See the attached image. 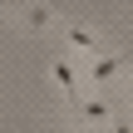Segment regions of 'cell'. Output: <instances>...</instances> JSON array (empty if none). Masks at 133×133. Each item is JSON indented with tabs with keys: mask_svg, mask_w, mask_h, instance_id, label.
Returning <instances> with one entry per match:
<instances>
[{
	"mask_svg": "<svg viewBox=\"0 0 133 133\" xmlns=\"http://www.w3.org/2000/svg\"><path fill=\"white\" fill-rule=\"evenodd\" d=\"M114 133H133V123H114Z\"/></svg>",
	"mask_w": 133,
	"mask_h": 133,
	"instance_id": "8992f818",
	"label": "cell"
},
{
	"mask_svg": "<svg viewBox=\"0 0 133 133\" xmlns=\"http://www.w3.org/2000/svg\"><path fill=\"white\" fill-rule=\"evenodd\" d=\"M30 25H35V30H39V25H49V10H44V5H35V10H30Z\"/></svg>",
	"mask_w": 133,
	"mask_h": 133,
	"instance_id": "5b68a950",
	"label": "cell"
},
{
	"mask_svg": "<svg viewBox=\"0 0 133 133\" xmlns=\"http://www.w3.org/2000/svg\"><path fill=\"white\" fill-rule=\"evenodd\" d=\"M128 99H133V74H128Z\"/></svg>",
	"mask_w": 133,
	"mask_h": 133,
	"instance_id": "52a82bcc",
	"label": "cell"
},
{
	"mask_svg": "<svg viewBox=\"0 0 133 133\" xmlns=\"http://www.w3.org/2000/svg\"><path fill=\"white\" fill-rule=\"evenodd\" d=\"M54 79H59V89H64V104L79 109V79H74V64H69V59H54Z\"/></svg>",
	"mask_w": 133,
	"mask_h": 133,
	"instance_id": "7a4b0ae2",
	"label": "cell"
},
{
	"mask_svg": "<svg viewBox=\"0 0 133 133\" xmlns=\"http://www.w3.org/2000/svg\"><path fill=\"white\" fill-rule=\"evenodd\" d=\"M49 5H59V0H49Z\"/></svg>",
	"mask_w": 133,
	"mask_h": 133,
	"instance_id": "ba28073f",
	"label": "cell"
},
{
	"mask_svg": "<svg viewBox=\"0 0 133 133\" xmlns=\"http://www.w3.org/2000/svg\"><path fill=\"white\" fill-rule=\"evenodd\" d=\"M74 114H79L84 123H109V118H114V104H109V99H79Z\"/></svg>",
	"mask_w": 133,
	"mask_h": 133,
	"instance_id": "277c9868",
	"label": "cell"
},
{
	"mask_svg": "<svg viewBox=\"0 0 133 133\" xmlns=\"http://www.w3.org/2000/svg\"><path fill=\"white\" fill-rule=\"evenodd\" d=\"M123 64H128V54H99V59H89V79L94 84H109V79L123 74Z\"/></svg>",
	"mask_w": 133,
	"mask_h": 133,
	"instance_id": "6da1fadb",
	"label": "cell"
},
{
	"mask_svg": "<svg viewBox=\"0 0 133 133\" xmlns=\"http://www.w3.org/2000/svg\"><path fill=\"white\" fill-rule=\"evenodd\" d=\"M64 35H69V49H79V54H89V59H99V54H109V49H104V44H99V39H94L89 30H79V25H69Z\"/></svg>",
	"mask_w": 133,
	"mask_h": 133,
	"instance_id": "3957f363",
	"label": "cell"
}]
</instances>
